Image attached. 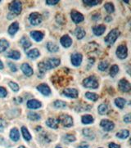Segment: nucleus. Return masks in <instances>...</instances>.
Returning a JSON list of instances; mask_svg holds the SVG:
<instances>
[{"label":"nucleus","instance_id":"a18cd8bd","mask_svg":"<svg viewBox=\"0 0 131 148\" xmlns=\"http://www.w3.org/2000/svg\"><path fill=\"white\" fill-rule=\"evenodd\" d=\"M6 125H7L6 122L3 119H0V132H3V129L6 127Z\"/></svg>","mask_w":131,"mask_h":148},{"label":"nucleus","instance_id":"6e6d98bb","mask_svg":"<svg viewBox=\"0 0 131 148\" xmlns=\"http://www.w3.org/2000/svg\"><path fill=\"white\" fill-rule=\"evenodd\" d=\"M56 148H62V147H60V146H57V147H56Z\"/></svg>","mask_w":131,"mask_h":148},{"label":"nucleus","instance_id":"37998d69","mask_svg":"<svg viewBox=\"0 0 131 148\" xmlns=\"http://www.w3.org/2000/svg\"><path fill=\"white\" fill-rule=\"evenodd\" d=\"M9 87L11 88V90H13L14 92H17L19 90V86L15 82H9Z\"/></svg>","mask_w":131,"mask_h":148},{"label":"nucleus","instance_id":"de8ad7c7","mask_svg":"<svg viewBox=\"0 0 131 148\" xmlns=\"http://www.w3.org/2000/svg\"><path fill=\"white\" fill-rule=\"evenodd\" d=\"M8 66L10 67V69L12 72H16V66L15 64H12L11 62H8Z\"/></svg>","mask_w":131,"mask_h":148},{"label":"nucleus","instance_id":"7c9ffc66","mask_svg":"<svg viewBox=\"0 0 131 148\" xmlns=\"http://www.w3.org/2000/svg\"><path fill=\"white\" fill-rule=\"evenodd\" d=\"M81 121L84 124H89L93 122V118L90 115H85V116H82Z\"/></svg>","mask_w":131,"mask_h":148},{"label":"nucleus","instance_id":"c756f323","mask_svg":"<svg viewBox=\"0 0 131 148\" xmlns=\"http://www.w3.org/2000/svg\"><path fill=\"white\" fill-rule=\"evenodd\" d=\"M98 113L100 115H105L108 112V106L105 103H103L101 105H99L98 108Z\"/></svg>","mask_w":131,"mask_h":148},{"label":"nucleus","instance_id":"cd10ccee","mask_svg":"<svg viewBox=\"0 0 131 148\" xmlns=\"http://www.w3.org/2000/svg\"><path fill=\"white\" fill-rule=\"evenodd\" d=\"M47 48H48V50H49V52H51V53H57V52L59 50L58 46L52 42L48 43V44H47Z\"/></svg>","mask_w":131,"mask_h":148},{"label":"nucleus","instance_id":"ea45409f","mask_svg":"<svg viewBox=\"0 0 131 148\" xmlns=\"http://www.w3.org/2000/svg\"><path fill=\"white\" fill-rule=\"evenodd\" d=\"M98 70L101 71H104L108 68V63L107 61H101L98 65Z\"/></svg>","mask_w":131,"mask_h":148},{"label":"nucleus","instance_id":"9b49d317","mask_svg":"<svg viewBox=\"0 0 131 148\" xmlns=\"http://www.w3.org/2000/svg\"><path fill=\"white\" fill-rule=\"evenodd\" d=\"M62 93H63V95H65L67 97H70V98H77L79 95L78 91L75 89H66L62 92Z\"/></svg>","mask_w":131,"mask_h":148},{"label":"nucleus","instance_id":"bb28decb","mask_svg":"<svg viewBox=\"0 0 131 148\" xmlns=\"http://www.w3.org/2000/svg\"><path fill=\"white\" fill-rule=\"evenodd\" d=\"M129 135H130V132L127 129L120 130V132L116 133V137L118 138H120V139H126L129 137Z\"/></svg>","mask_w":131,"mask_h":148},{"label":"nucleus","instance_id":"393cba45","mask_svg":"<svg viewBox=\"0 0 131 148\" xmlns=\"http://www.w3.org/2000/svg\"><path fill=\"white\" fill-rule=\"evenodd\" d=\"M75 34L78 39H82L85 36V31L82 29L81 27H77L75 30Z\"/></svg>","mask_w":131,"mask_h":148},{"label":"nucleus","instance_id":"f257e3e1","mask_svg":"<svg viewBox=\"0 0 131 148\" xmlns=\"http://www.w3.org/2000/svg\"><path fill=\"white\" fill-rule=\"evenodd\" d=\"M61 63L60 59L58 58H49L48 60L42 61L40 63H38V76L42 77L45 73L46 70H48L53 69L57 67Z\"/></svg>","mask_w":131,"mask_h":148},{"label":"nucleus","instance_id":"864d4df0","mask_svg":"<svg viewBox=\"0 0 131 148\" xmlns=\"http://www.w3.org/2000/svg\"><path fill=\"white\" fill-rule=\"evenodd\" d=\"M105 21H111V17H110V16H107V17H106V19H105Z\"/></svg>","mask_w":131,"mask_h":148},{"label":"nucleus","instance_id":"4468645a","mask_svg":"<svg viewBox=\"0 0 131 148\" xmlns=\"http://www.w3.org/2000/svg\"><path fill=\"white\" fill-rule=\"evenodd\" d=\"M58 124H59V120L55 119V118H49L46 121V124L51 128H58Z\"/></svg>","mask_w":131,"mask_h":148},{"label":"nucleus","instance_id":"0eeeda50","mask_svg":"<svg viewBox=\"0 0 131 148\" xmlns=\"http://www.w3.org/2000/svg\"><path fill=\"white\" fill-rule=\"evenodd\" d=\"M116 56L118 58L126 59L128 56V50L126 45H120L116 49Z\"/></svg>","mask_w":131,"mask_h":148},{"label":"nucleus","instance_id":"5fc2aeb1","mask_svg":"<svg viewBox=\"0 0 131 148\" xmlns=\"http://www.w3.org/2000/svg\"><path fill=\"white\" fill-rule=\"evenodd\" d=\"M3 69V62L0 61V70Z\"/></svg>","mask_w":131,"mask_h":148},{"label":"nucleus","instance_id":"8fccbe9b","mask_svg":"<svg viewBox=\"0 0 131 148\" xmlns=\"http://www.w3.org/2000/svg\"><path fill=\"white\" fill-rule=\"evenodd\" d=\"M109 148H120V147L119 145L115 144V143H111L109 144Z\"/></svg>","mask_w":131,"mask_h":148},{"label":"nucleus","instance_id":"49530a36","mask_svg":"<svg viewBox=\"0 0 131 148\" xmlns=\"http://www.w3.org/2000/svg\"><path fill=\"white\" fill-rule=\"evenodd\" d=\"M58 3H59L58 0H48V1H46V3L48 5H55Z\"/></svg>","mask_w":131,"mask_h":148},{"label":"nucleus","instance_id":"c9c22d12","mask_svg":"<svg viewBox=\"0 0 131 148\" xmlns=\"http://www.w3.org/2000/svg\"><path fill=\"white\" fill-rule=\"evenodd\" d=\"M118 72H119V67H118V66L117 65H113L111 67V70H110V75L111 77H115Z\"/></svg>","mask_w":131,"mask_h":148},{"label":"nucleus","instance_id":"09e8293b","mask_svg":"<svg viewBox=\"0 0 131 148\" xmlns=\"http://www.w3.org/2000/svg\"><path fill=\"white\" fill-rule=\"evenodd\" d=\"M124 121L126 122V124H130V114H127L126 116H125Z\"/></svg>","mask_w":131,"mask_h":148},{"label":"nucleus","instance_id":"6e6552de","mask_svg":"<svg viewBox=\"0 0 131 148\" xmlns=\"http://www.w3.org/2000/svg\"><path fill=\"white\" fill-rule=\"evenodd\" d=\"M100 125L107 132L111 131L115 127L114 123L112 121H111V120H103L101 121V123H100Z\"/></svg>","mask_w":131,"mask_h":148},{"label":"nucleus","instance_id":"5701e85b","mask_svg":"<svg viewBox=\"0 0 131 148\" xmlns=\"http://www.w3.org/2000/svg\"><path fill=\"white\" fill-rule=\"evenodd\" d=\"M20 43H21V44H22V48H24L25 50H26V49H28L29 48H30V46H31V43H30V41L28 39V38L25 37V36L22 38Z\"/></svg>","mask_w":131,"mask_h":148},{"label":"nucleus","instance_id":"2eb2a0df","mask_svg":"<svg viewBox=\"0 0 131 148\" xmlns=\"http://www.w3.org/2000/svg\"><path fill=\"white\" fill-rule=\"evenodd\" d=\"M30 36L34 40H35L36 42H39L44 39V33L38 31V30H34V31L30 32Z\"/></svg>","mask_w":131,"mask_h":148},{"label":"nucleus","instance_id":"ddd939ff","mask_svg":"<svg viewBox=\"0 0 131 148\" xmlns=\"http://www.w3.org/2000/svg\"><path fill=\"white\" fill-rule=\"evenodd\" d=\"M37 89L44 96H49L51 94V90L50 88L47 84H39L37 87Z\"/></svg>","mask_w":131,"mask_h":148},{"label":"nucleus","instance_id":"4d7b16f0","mask_svg":"<svg viewBox=\"0 0 131 148\" xmlns=\"http://www.w3.org/2000/svg\"><path fill=\"white\" fill-rule=\"evenodd\" d=\"M18 148H26L25 147H23V146H21V147H19Z\"/></svg>","mask_w":131,"mask_h":148},{"label":"nucleus","instance_id":"58836bf2","mask_svg":"<svg viewBox=\"0 0 131 148\" xmlns=\"http://www.w3.org/2000/svg\"><path fill=\"white\" fill-rule=\"evenodd\" d=\"M54 106L56 108H65L66 106V103L65 101H55Z\"/></svg>","mask_w":131,"mask_h":148},{"label":"nucleus","instance_id":"3c124183","mask_svg":"<svg viewBox=\"0 0 131 148\" xmlns=\"http://www.w3.org/2000/svg\"><path fill=\"white\" fill-rule=\"evenodd\" d=\"M92 18H93V21H98V20H99V18H100V15L99 14H95V15H93L92 16Z\"/></svg>","mask_w":131,"mask_h":148},{"label":"nucleus","instance_id":"13d9d810","mask_svg":"<svg viewBox=\"0 0 131 148\" xmlns=\"http://www.w3.org/2000/svg\"><path fill=\"white\" fill-rule=\"evenodd\" d=\"M0 3H1V1H0Z\"/></svg>","mask_w":131,"mask_h":148},{"label":"nucleus","instance_id":"a211bd4d","mask_svg":"<svg viewBox=\"0 0 131 148\" xmlns=\"http://www.w3.org/2000/svg\"><path fill=\"white\" fill-rule=\"evenodd\" d=\"M41 102L34 99L28 101L27 102V107L30 109H38L39 107H41Z\"/></svg>","mask_w":131,"mask_h":148},{"label":"nucleus","instance_id":"c03bdc74","mask_svg":"<svg viewBox=\"0 0 131 148\" xmlns=\"http://www.w3.org/2000/svg\"><path fill=\"white\" fill-rule=\"evenodd\" d=\"M7 94V90L3 87H0V97H5Z\"/></svg>","mask_w":131,"mask_h":148},{"label":"nucleus","instance_id":"1a4fd4ad","mask_svg":"<svg viewBox=\"0 0 131 148\" xmlns=\"http://www.w3.org/2000/svg\"><path fill=\"white\" fill-rule=\"evenodd\" d=\"M119 89L120 91L125 92V93H128L130 92L131 89V85L129 81H127L126 79H120L119 82Z\"/></svg>","mask_w":131,"mask_h":148},{"label":"nucleus","instance_id":"e433bc0d","mask_svg":"<svg viewBox=\"0 0 131 148\" xmlns=\"http://www.w3.org/2000/svg\"><path fill=\"white\" fill-rule=\"evenodd\" d=\"M83 3L87 6H88V7H93V6H95L98 4V3H100L101 2L98 1V0H84V1H83Z\"/></svg>","mask_w":131,"mask_h":148},{"label":"nucleus","instance_id":"f8f14e48","mask_svg":"<svg viewBox=\"0 0 131 148\" xmlns=\"http://www.w3.org/2000/svg\"><path fill=\"white\" fill-rule=\"evenodd\" d=\"M82 55L80 53H74L71 56V63L75 66H79L82 62Z\"/></svg>","mask_w":131,"mask_h":148},{"label":"nucleus","instance_id":"7ed1b4c3","mask_svg":"<svg viewBox=\"0 0 131 148\" xmlns=\"http://www.w3.org/2000/svg\"><path fill=\"white\" fill-rule=\"evenodd\" d=\"M119 35H120V31L117 29H114V30H111L109 34L107 35V37L105 38V42L109 45L113 44Z\"/></svg>","mask_w":131,"mask_h":148},{"label":"nucleus","instance_id":"b1692460","mask_svg":"<svg viewBox=\"0 0 131 148\" xmlns=\"http://www.w3.org/2000/svg\"><path fill=\"white\" fill-rule=\"evenodd\" d=\"M7 57L13 60H18L21 57V53L18 51H10L9 53H7Z\"/></svg>","mask_w":131,"mask_h":148},{"label":"nucleus","instance_id":"9d476101","mask_svg":"<svg viewBox=\"0 0 131 148\" xmlns=\"http://www.w3.org/2000/svg\"><path fill=\"white\" fill-rule=\"evenodd\" d=\"M71 16L72 21H74L75 23H76V24L80 23V22L84 21V16L82 15L80 12H79V11H75V10H73L72 11H71Z\"/></svg>","mask_w":131,"mask_h":148},{"label":"nucleus","instance_id":"c85d7f7f","mask_svg":"<svg viewBox=\"0 0 131 148\" xmlns=\"http://www.w3.org/2000/svg\"><path fill=\"white\" fill-rule=\"evenodd\" d=\"M126 101L125 100L124 98H122V97H118V98H116V99L115 100V106H117L118 108H120V109L124 108V106L126 105Z\"/></svg>","mask_w":131,"mask_h":148},{"label":"nucleus","instance_id":"f704fd0d","mask_svg":"<svg viewBox=\"0 0 131 148\" xmlns=\"http://www.w3.org/2000/svg\"><path fill=\"white\" fill-rule=\"evenodd\" d=\"M28 118L30 120H33V121H37V120H40V116L35 113V112H30L28 114Z\"/></svg>","mask_w":131,"mask_h":148},{"label":"nucleus","instance_id":"f03ea898","mask_svg":"<svg viewBox=\"0 0 131 148\" xmlns=\"http://www.w3.org/2000/svg\"><path fill=\"white\" fill-rule=\"evenodd\" d=\"M83 85L88 89H97L98 87V82L97 78L94 76H89L83 80Z\"/></svg>","mask_w":131,"mask_h":148},{"label":"nucleus","instance_id":"603ef678","mask_svg":"<svg viewBox=\"0 0 131 148\" xmlns=\"http://www.w3.org/2000/svg\"><path fill=\"white\" fill-rule=\"evenodd\" d=\"M78 148H88V146L87 144H84V143H83L80 146L78 147Z\"/></svg>","mask_w":131,"mask_h":148},{"label":"nucleus","instance_id":"423d86ee","mask_svg":"<svg viewBox=\"0 0 131 148\" xmlns=\"http://www.w3.org/2000/svg\"><path fill=\"white\" fill-rule=\"evenodd\" d=\"M9 10L14 15H18L22 11V3L19 1H13L9 4Z\"/></svg>","mask_w":131,"mask_h":148},{"label":"nucleus","instance_id":"4c0bfd02","mask_svg":"<svg viewBox=\"0 0 131 148\" xmlns=\"http://www.w3.org/2000/svg\"><path fill=\"white\" fill-rule=\"evenodd\" d=\"M104 7H105V9H106V11H107L108 13H112V12H114V6H113V4H112L111 3H107L104 5Z\"/></svg>","mask_w":131,"mask_h":148},{"label":"nucleus","instance_id":"a19ab883","mask_svg":"<svg viewBox=\"0 0 131 148\" xmlns=\"http://www.w3.org/2000/svg\"><path fill=\"white\" fill-rule=\"evenodd\" d=\"M64 140H65L66 143H72V142H75L76 141V138H75L74 135L66 134L65 137H64Z\"/></svg>","mask_w":131,"mask_h":148},{"label":"nucleus","instance_id":"473e14b6","mask_svg":"<svg viewBox=\"0 0 131 148\" xmlns=\"http://www.w3.org/2000/svg\"><path fill=\"white\" fill-rule=\"evenodd\" d=\"M22 132L23 137H24V138H25L26 141H30V140H31V135H30V133L29 130H28L26 128L23 126V127L22 128Z\"/></svg>","mask_w":131,"mask_h":148},{"label":"nucleus","instance_id":"2f4dec72","mask_svg":"<svg viewBox=\"0 0 131 148\" xmlns=\"http://www.w3.org/2000/svg\"><path fill=\"white\" fill-rule=\"evenodd\" d=\"M9 47V43L6 39H0V53H3L7 50V48Z\"/></svg>","mask_w":131,"mask_h":148},{"label":"nucleus","instance_id":"f3484780","mask_svg":"<svg viewBox=\"0 0 131 148\" xmlns=\"http://www.w3.org/2000/svg\"><path fill=\"white\" fill-rule=\"evenodd\" d=\"M22 70L23 71V73L26 74V76H31L34 73L33 69L31 68V66L27 63L22 64Z\"/></svg>","mask_w":131,"mask_h":148},{"label":"nucleus","instance_id":"4be33fe9","mask_svg":"<svg viewBox=\"0 0 131 148\" xmlns=\"http://www.w3.org/2000/svg\"><path fill=\"white\" fill-rule=\"evenodd\" d=\"M18 30H19V24L17 22H14L8 28V33L10 35H14Z\"/></svg>","mask_w":131,"mask_h":148},{"label":"nucleus","instance_id":"20e7f679","mask_svg":"<svg viewBox=\"0 0 131 148\" xmlns=\"http://www.w3.org/2000/svg\"><path fill=\"white\" fill-rule=\"evenodd\" d=\"M58 120H59V123H61L66 128H70L73 125V119L68 115H65V114L61 115Z\"/></svg>","mask_w":131,"mask_h":148},{"label":"nucleus","instance_id":"39448f33","mask_svg":"<svg viewBox=\"0 0 131 148\" xmlns=\"http://www.w3.org/2000/svg\"><path fill=\"white\" fill-rule=\"evenodd\" d=\"M29 21L33 26H38L42 22L43 18H42V16L38 12H33L29 16Z\"/></svg>","mask_w":131,"mask_h":148},{"label":"nucleus","instance_id":"79ce46f5","mask_svg":"<svg viewBox=\"0 0 131 148\" xmlns=\"http://www.w3.org/2000/svg\"><path fill=\"white\" fill-rule=\"evenodd\" d=\"M56 20L57 21V23H59L60 25H63L65 23V18L61 14H57L56 16Z\"/></svg>","mask_w":131,"mask_h":148},{"label":"nucleus","instance_id":"6ab92c4d","mask_svg":"<svg viewBox=\"0 0 131 148\" xmlns=\"http://www.w3.org/2000/svg\"><path fill=\"white\" fill-rule=\"evenodd\" d=\"M106 30V27L103 25H99L97 26H94L93 28V34L97 36H100L103 34L104 32Z\"/></svg>","mask_w":131,"mask_h":148},{"label":"nucleus","instance_id":"a878e982","mask_svg":"<svg viewBox=\"0 0 131 148\" xmlns=\"http://www.w3.org/2000/svg\"><path fill=\"white\" fill-rule=\"evenodd\" d=\"M38 56H39V51H38V49H36V48L32 49V50L29 51L27 53V57L30 59L37 58Z\"/></svg>","mask_w":131,"mask_h":148},{"label":"nucleus","instance_id":"72a5a7b5","mask_svg":"<svg viewBox=\"0 0 131 148\" xmlns=\"http://www.w3.org/2000/svg\"><path fill=\"white\" fill-rule=\"evenodd\" d=\"M85 97L90 101H96L98 99V95L96 93H85Z\"/></svg>","mask_w":131,"mask_h":148},{"label":"nucleus","instance_id":"dca6fc26","mask_svg":"<svg viewBox=\"0 0 131 148\" xmlns=\"http://www.w3.org/2000/svg\"><path fill=\"white\" fill-rule=\"evenodd\" d=\"M61 45L63 46V47H65V48H69L70 46L71 45V43H72V39H71V37L69 36V35H67V34H66L64 36H62V37L61 38Z\"/></svg>","mask_w":131,"mask_h":148},{"label":"nucleus","instance_id":"412c9836","mask_svg":"<svg viewBox=\"0 0 131 148\" xmlns=\"http://www.w3.org/2000/svg\"><path fill=\"white\" fill-rule=\"evenodd\" d=\"M83 134H84V137H86V138L90 139V140L94 139V138H95V133L90 128H84V129H83Z\"/></svg>","mask_w":131,"mask_h":148},{"label":"nucleus","instance_id":"aec40b11","mask_svg":"<svg viewBox=\"0 0 131 148\" xmlns=\"http://www.w3.org/2000/svg\"><path fill=\"white\" fill-rule=\"evenodd\" d=\"M10 138L13 142H17L20 138V133L16 128H13L10 132Z\"/></svg>","mask_w":131,"mask_h":148}]
</instances>
